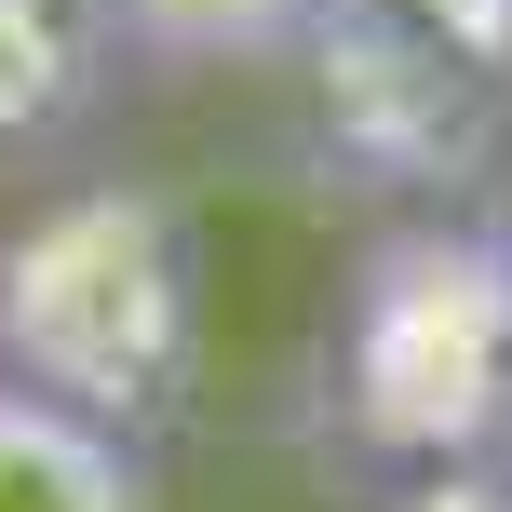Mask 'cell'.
I'll list each match as a JSON object with an SVG mask.
<instances>
[{"mask_svg": "<svg viewBox=\"0 0 512 512\" xmlns=\"http://www.w3.org/2000/svg\"><path fill=\"white\" fill-rule=\"evenodd\" d=\"M512 418V230L391 216L324 337V432L378 472H486Z\"/></svg>", "mask_w": 512, "mask_h": 512, "instance_id": "6da1fadb", "label": "cell"}, {"mask_svg": "<svg viewBox=\"0 0 512 512\" xmlns=\"http://www.w3.org/2000/svg\"><path fill=\"white\" fill-rule=\"evenodd\" d=\"M0 364L149 445L203 378V256L135 176L54 189L0 230Z\"/></svg>", "mask_w": 512, "mask_h": 512, "instance_id": "7a4b0ae2", "label": "cell"}, {"mask_svg": "<svg viewBox=\"0 0 512 512\" xmlns=\"http://www.w3.org/2000/svg\"><path fill=\"white\" fill-rule=\"evenodd\" d=\"M297 122L378 203H459L512 135V0H310Z\"/></svg>", "mask_w": 512, "mask_h": 512, "instance_id": "3957f363", "label": "cell"}, {"mask_svg": "<svg viewBox=\"0 0 512 512\" xmlns=\"http://www.w3.org/2000/svg\"><path fill=\"white\" fill-rule=\"evenodd\" d=\"M108 68H122V41L95 0H0V176L68 149L108 108Z\"/></svg>", "mask_w": 512, "mask_h": 512, "instance_id": "277c9868", "label": "cell"}, {"mask_svg": "<svg viewBox=\"0 0 512 512\" xmlns=\"http://www.w3.org/2000/svg\"><path fill=\"white\" fill-rule=\"evenodd\" d=\"M162 472L135 432H108V418H81L68 391L14 378L0 364V512H135Z\"/></svg>", "mask_w": 512, "mask_h": 512, "instance_id": "5b68a950", "label": "cell"}, {"mask_svg": "<svg viewBox=\"0 0 512 512\" xmlns=\"http://www.w3.org/2000/svg\"><path fill=\"white\" fill-rule=\"evenodd\" d=\"M122 68H162V81H230V68H283L310 27V0H95Z\"/></svg>", "mask_w": 512, "mask_h": 512, "instance_id": "8992f818", "label": "cell"}]
</instances>
